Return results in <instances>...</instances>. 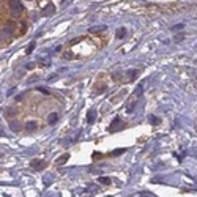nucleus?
Instances as JSON below:
<instances>
[{"label": "nucleus", "mask_w": 197, "mask_h": 197, "mask_svg": "<svg viewBox=\"0 0 197 197\" xmlns=\"http://www.w3.org/2000/svg\"><path fill=\"white\" fill-rule=\"evenodd\" d=\"M57 122H58V113H57V112L49 113V117H48V123H49V125H55Z\"/></svg>", "instance_id": "7"}, {"label": "nucleus", "mask_w": 197, "mask_h": 197, "mask_svg": "<svg viewBox=\"0 0 197 197\" xmlns=\"http://www.w3.org/2000/svg\"><path fill=\"white\" fill-rule=\"evenodd\" d=\"M139 196L141 197H155V194L150 192V191H142V192H139Z\"/></svg>", "instance_id": "21"}, {"label": "nucleus", "mask_w": 197, "mask_h": 197, "mask_svg": "<svg viewBox=\"0 0 197 197\" xmlns=\"http://www.w3.org/2000/svg\"><path fill=\"white\" fill-rule=\"evenodd\" d=\"M46 167V161H41V159H33L32 161V169L33 170H43Z\"/></svg>", "instance_id": "3"}, {"label": "nucleus", "mask_w": 197, "mask_h": 197, "mask_svg": "<svg viewBox=\"0 0 197 197\" xmlns=\"http://www.w3.org/2000/svg\"><path fill=\"white\" fill-rule=\"evenodd\" d=\"M88 30H90L92 33H96V32H103V30H107V27L103 24V25H93V27H90Z\"/></svg>", "instance_id": "13"}, {"label": "nucleus", "mask_w": 197, "mask_h": 197, "mask_svg": "<svg viewBox=\"0 0 197 197\" xmlns=\"http://www.w3.org/2000/svg\"><path fill=\"white\" fill-rule=\"evenodd\" d=\"M81 39H82V36H79V38H74V39H71V41H69V44H71V46H73V44H77Z\"/></svg>", "instance_id": "23"}, {"label": "nucleus", "mask_w": 197, "mask_h": 197, "mask_svg": "<svg viewBox=\"0 0 197 197\" xmlns=\"http://www.w3.org/2000/svg\"><path fill=\"white\" fill-rule=\"evenodd\" d=\"M35 48H36V43H35V41L29 43L27 49H25V54H27V55H30V54H32V52H33V49H35Z\"/></svg>", "instance_id": "16"}, {"label": "nucleus", "mask_w": 197, "mask_h": 197, "mask_svg": "<svg viewBox=\"0 0 197 197\" xmlns=\"http://www.w3.org/2000/svg\"><path fill=\"white\" fill-rule=\"evenodd\" d=\"M54 11H55V6L52 5V3H49V5L46 6L44 10H43V14H44V16H49V14H52Z\"/></svg>", "instance_id": "10"}, {"label": "nucleus", "mask_w": 197, "mask_h": 197, "mask_svg": "<svg viewBox=\"0 0 197 197\" xmlns=\"http://www.w3.org/2000/svg\"><path fill=\"white\" fill-rule=\"evenodd\" d=\"M22 98H24V95H22V93H21V95H18V96H16V101H21Z\"/></svg>", "instance_id": "27"}, {"label": "nucleus", "mask_w": 197, "mask_h": 197, "mask_svg": "<svg viewBox=\"0 0 197 197\" xmlns=\"http://www.w3.org/2000/svg\"><path fill=\"white\" fill-rule=\"evenodd\" d=\"M96 115H98V113H96V109H90V111L87 112V122H88L90 125L95 123L96 122Z\"/></svg>", "instance_id": "6"}, {"label": "nucleus", "mask_w": 197, "mask_h": 197, "mask_svg": "<svg viewBox=\"0 0 197 197\" xmlns=\"http://www.w3.org/2000/svg\"><path fill=\"white\" fill-rule=\"evenodd\" d=\"M123 153H126V148H115L111 153V156H118V155H123Z\"/></svg>", "instance_id": "17"}, {"label": "nucleus", "mask_w": 197, "mask_h": 197, "mask_svg": "<svg viewBox=\"0 0 197 197\" xmlns=\"http://www.w3.org/2000/svg\"><path fill=\"white\" fill-rule=\"evenodd\" d=\"M38 90H39V92H43V93H46V95H48V93H49L48 90L44 88V87H38Z\"/></svg>", "instance_id": "26"}, {"label": "nucleus", "mask_w": 197, "mask_h": 197, "mask_svg": "<svg viewBox=\"0 0 197 197\" xmlns=\"http://www.w3.org/2000/svg\"><path fill=\"white\" fill-rule=\"evenodd\" d=\"M16 92V88H10L8 90V93H6V96H13V93Z\"/></svg>", "instance_id": "25"}, {"label": "nucleus", "mask_w": 197, "mask_h": 197, "mask_svg": "<svg viewBox=\"0 0 197 197\" xmlns=\"http://www.w3.org/2000/svg\"><path fill=\"white\" fill-rule=\"evenodd\" d=\"M36 122H33V120H30V122L25 123V131H29V132H32V131H35L36 129Z\"/></svg>", "instance_id": "8"}, {"label": "nucleus", "mask_w": 197, "mask_h": 197, "mask_svg": "<svg viewBox=\"0 0 197 197\" xmlns=\"http://www.w3.org/2000/svg\"><path fill=\"white\" fill-rule=\"evenodd\" d=\"M180 29H185V24H177V25H172V30H180Z\"/></svg>", "instance_id": "22"}, {"label": "nucleus", "mask_w": 197, "mask_h": 197, "mask_svg": "<svg viewBox=\"0 0 197 197\" xmlns=\"http://www.w3.org/2000/svg\"><path fill=\"white\" fill-rule=\"evenodd\" d=\"M134 93H136V96H142V93H143V85H142V84H139L137 87H136Z\"/></svg>", "instance_id": "18"}, {"label": "nucleus", "mask_w": 197, "mask_h": 197, "mask_svg": "<svg viewBox=\"0 0 197 197\" xmlns=\"http://www.w3.org/2000/svg\"><path fill=\"white\" fill-rule=\"evenodd\" d=\"M16 113H18V109L16 107H8L6 109V118H11V117H14Z\"/></svg>", "instance_id": "15"}, {"label": "nucleus", "mask_w": 197, "mask_h": 197, "mask_svg": "<svg viewBox=\"0 0 197 197\" xmlns=\"http://www.w3.org/2000/svg\"><path fill=\"white\" fill-rule=\"evenodd\" d=\"M183 39H185V33H178V35H175L173 41H175V43H181Z\"/></svg>", "instance_id": "20"}, {"label": "nucleus", "mask_w": 197, "mask_h": 197, "mask_svg": "<svg viewBox=\"0 0 197 197\" xmlns=\"http://www.w3.org/2000/svg\"><path fill=\"white\" fill-rule=\"evenodd\" d=\"M115 36L118 39H122V38H125L126 36V29L125 27H120V29H117V32H115Z\"/></svg>", "instance_id": "12"}, {"label": "nucleus", "mask_w": 197, "mask_h": 197, "mask_svg": "<svg viewBox=\"0 0 197 197\" xmlns=\"http://www.w3.org/2000/svg\"><path fill=\"white\" fill-rule=\"evenodd\" d=\"M68 159H69V155H68V153H65V155H62V156H60V158L57 159L55 162H57V166H63L66 161H68Z\"/></svg>", "instance_id": "11"}, {"label": "nucleus", "mask_w": 197, "mask_h": 197, "mask_svg": "<svg viewBox=\"0 0 197 197\" xmlns=\"http://www.w3.org/2000/svg\"><path fill=\"white\" fill-rule=\"evenodd\" d=\"M35 63H27V65H25V68H27V69H33V68H35Z\"/></svg>", "instance_id": "24"}, {"label": "nucleus", "mask_w": 197, "mask_h": 197, "mask_svg": "<svg viewBox=\"0 0 197 197\" xmlns=\"http://www.w3.org/2000/svg\"><path fill=\"white\" fill-rule=\"evenodd\" d=\"M98 181L103 183V185H111V178H107V177H99Z\"/></svg>", "instance_id": "19"}, {"label": "nucleus", "mask_w": 197, "mask_h": 197, "mask_svg": "<svg viewBox=\"0 0 197 197\" xmlns=\"http://www.w3.org/2000/svg\"><path fill=\"white\" fill-rule=\"evenodd\" d=\"M139 76V69H128L126 71V79H128V82H131V81H134L136 77Z\"/></svg>", "instance_id": "5"}, {"label": "nucleus", "mask_w": 197, "mask_h": 197, "mask_svg": "<svg viewBox=\"0 0 197 197\" xmlns=\"http://www.w3.org/2000/svg\"><path fill=\"white\" fill-rule=\"evenodd\" d=\"M22 10H24V6H22L21 0H11V5H10V11H11V14L14 16V18H18V16L21 14Z\"/></svg>", "instance_id": "1"}, {"label": "nucleus", "mask_w": 197, "mask_h": 197, "mask_svg": "<svg viewBox=\"0 0 197 197\" xmlns=\"http://www.w3.org/2000/svg\"><path fill=\"white\" fill-rule=\"evenodd\" d=\"M13 33H14V24H13V22H8V24H5V27H3V35L11 36Z\"/></svg>", "instance_id": "4"}, {"label": "nucleus", "mask_w": 197, "mask_h": 197, "mask_svg": "<svg viewBox=\"0 0 197 197\" xmlns=\"http://www.w3.org/2000/svg\"><path fill=\"white\" fill-rule=\"evenodd\" d=\"M122 128H123V122H122L120 117H115V118L112 120V123L109 125V131H111V132H117V131H120Z\"/></svg>", "instance_id": "2"}, {"label": "nucleus", "mask_w": 197, "mask_h": 197, "mask_svg": "<svg viewBox=\"0 0 197 197\" xmlns=\"http://www.w3.org/2000/svg\"><path fill=\"white\" fill-rule=\"evenodd\" d=\"M8 125H10V128H11L14 132H19V131H21V125H19L18 122H14V120H10Z\"/></svg>", "instance_id": "9"}, {"label": "nucleus", "mask_w": 197, "mask_h": 197, "mask_svg": "<svg viewBox=\"0 0 197 197\" xmlns=\"http://www.w3.org/2000/svg\"><path fill=\"white\" fill-rule=\"evenodd\" d=\"M148 122H150V125L156 126V125H159V123H161V120H159L156 115H150V117H148Z\"/></svg>", "instance_id": "14"}]
</instances>
